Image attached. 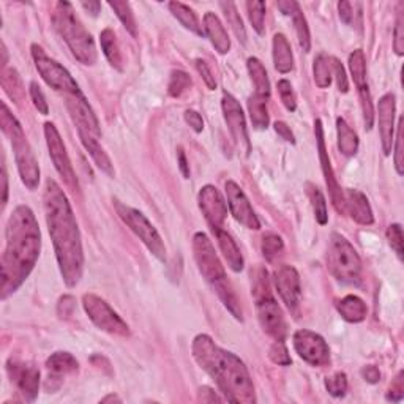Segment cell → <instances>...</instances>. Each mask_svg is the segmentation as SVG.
I'll use <instances>...</instances> for the list:
<instances>
[{
  "mask_svg": "<svg viewBox=\"0 0 404 404\" xmlns=\"http://www.w3.org/2000/svg\"><path fill=\"white\" fill-rule=\"evenodd\" d=\"M349 70L352 74L354 83L357 85V90H362L368 87L366 83V60L362 49H356L349 55Z\"/></svg>",
  "mask_w": 404,
  "mask_h": 404,
  "instance_id": "e575fe53",
  "label": "cell"
},
{
  "mask_svg": "<svg viewBox=\"0 0 404 404\" xmlns=\"http://www.w3.org/2000/svg\"><path fill=\"white\" fill-rule=\"evenodd\" d=\"M338 11H340V18L341 21L344 24H352V4L351 2H340L338 4Z\"/></svg>",
  "mask_w": 404,
  "mask_h": 404,
  "instance_id": "91938a15",
  "label": "cell"
},
{
  "mask_svg": "<svg viewBox=\"0 0 404 404\" xmlns=\"http://www.w3.org/2000/svg\"><path fill=\"white\" fill-rule=\"evenodd\" d=\"M273 284L278 291L281 300L286 303L291 312H295L300 305L302 298V286L298 272L292 265L278 267L273 273Z\"/></svg>",
  "mask_w": 404,
  "mask_h": 404,
  "instance_id": "ac0fdd59",
  "label": "cell"
},
{
  "mask_svg": "<svg viewBox=\"0 0 404 404\" xmlns=\"http://www.w3.org/2000/svg\"><path fill=\"white\" fill-rule=\"evenodd\" d=\"M7 371L11 382L16 385L20 393L22 395L24 401L34 403L36 396H39L40 370L30 363L15 362L13 358H10L7 363Z\"/></svg>",
  "mask_w": 404,
  "mask_h": 404,
  "instance_id": "9a60e30c",
  "label": "cell"
},
{
  "mask_svg": "<svg viewBox=\"0 0 404 404\" xmlns=\"http://www.w3.org/2000/svg\"><path fill=\"white\" fill-rule=\"evenodd\" d=\"M30 49H32V57L36 71L40 73L43 81H45L51 89L64 93L65 97L81 93L76 79L71 76L70 71H68L64 65H60L57 60L49 57L45 53V49L39 45H32Z\"/></svg>",
  "mask_w": 404,
  "mask_h": 404,
  "instance_id": "9c48e42d",
  "label": "cell"
},
{
  "mask_svg": "<svg viewBox=\"0 0 404 404\" xmlns=\"http://www.w3.org/2000/svg\"><path fill=\"white\" fill-rule=\"evenodd\" d=\"M387 239H389V244L391 246V250H395V253L398 254V258L403 259V229H401V225H398V223L390 225L387 229Z\"/></svg>",
  "mask_w": 404,
  "mask_h": 404,
  "instance_id": "681fc988",
  "label": "cell"
},
{
  "mask_svg": "<svg viewBox=\"0 0 404 404\" xmlns=\"http://www.w3.org/2000/svg\"><path fill=\"white\" fill-rule=\"evenodd\" d=\"M199 393H206V395H207V396L199 398V401H202V403L221 401V398H220L218 395H216L212 389H209V387H201V389H199Z\"/></svg>",
  "mask_w": 404,
  "mask_h": 404,
  "instance_id": "be15d7a7",
  "label": "cell"
},
{
  "mask_svg": "<svg viewBox=\"0 0 404 404\" xmlns=\"http://www.w3.org/2000/svg\"><path fill=\"white\" fill-rule=\"evenodd\" d=\"M167 7H169L172 16L176 18L185 29L191 30V32L196 35H204V30L197 21L196 13L188 7V5H185L182 2H169Z\"/></svg>",
  "mask_w": 404,
  "mask_h": 404,
  "instance_id": "d6a6232c",
  "label": "cell"
},
{
  "mask_svg": "<svg viewBox=\"0 0 404 404\" xmlns=\"http://www.w3.org/2000/svg\"><path fill=\"white\" fill-rule=\"evenodd\" d=\"M277 89H278L279 98H281V102L286 106V109L291 111V113H294V111L297 109V98H295L294 89H292V85H291L288 79L278 81Z\"/></svg>",
  "mask_w": 404,
  "mask_h": 404,
  "instance_id": "bcb514c9",
  "label": "cell"
},
{
  "mask_svg": "<svg viewBox=\"0 0 404 404\" xmlns=\"http://www.w3.org/2000/svg\"><path fill=\"white\" fill-rule=\"evenodd\" d=\"M267 99L269 98L258 95V93H254V95L248 98V113H250L253 127L258 130H265L269 127L270 117L269 109H267Z\"/></svg>",
  "mask_w": 404,
  "mask_h": 404,
  "instance_id": "4dcf8cb0",
  "label": "cell"
},
{
  "mask_svg": "<svg viewBox=\"0 0 404 404\" xmlns=\"http://www.w3.org/2000/svg\"><path fill=\"white\" fill-rule=\"evenodd\" d=\"M344 197V212L351 215V218L363 226H371L375 223V216H372V210L366 197L362 191L347 188L343 191Z\"/></svg>",
  "mask_w": 404,
  "mask_h": 404,
  "instance_id": "7402d4cb",
  "label": "cell"
},
{
  "mask_svg": "<svg viewBox=\"0 0 404 404\" xmlns=\"http://www.w3.org/2000/svg\"><path fill=\"white\" fill-rule=\"evenodd\" d=\"M404 4H400V10H398L396 22H395V40H393V49L398 55L404 54Z\"/></svg>",
  "mask_w": 404,
  "mask_h": 404,
  "instance_id": "c3c4849f",
  "label": "cell"
},
{
  "mask_svg": "<svg viewBox=\"0 0 404 404\" xmlns=\"http://www.w3.org/2000/svg\"><path fill=\"white\" fill-rule=\"evenodd\" d=\"M313 73H314V83L319 87V89H327V87H330L332 65H330V59H328L326 54H321L314 59Z\"/></svg>",
  "mask_w": 404,
  "mask_h": 404,
  "instance_id": "8d00e7d4",
  "label": "cell"
},
{
  "mask_svg": "<svg viewBox=\"0 0 404 404\" xmlns=\"http://www.w3.org/2000/svg\"><path fill=\"white\" fill-rule=\"evenodd\" d=\"M221 109H223V116H225L228 128H229V132H231V136L235 141V144H237V147L242 152H245V155H250L251 142H250V136H248L245 114H244V109H242L240 106V103L231 95V93L223 92Z\"/></svg>",
  "mask_w": 404,
  "mask_h": 404,
  "instance_id": "5bb4252c",
  "label": "cell"
},
{
  "mask_svg": "<svg viewBox=\"0 0 404 404\" xmlns=\"http://www.w3.org/2000/svg\"><path fill=\"white\" fill-rule=\"evenodd\" d=\"M273 128H275V132L278 133L279 138L284 139L286 142H291V144H295L294 133H292L291 127H288V123L278 120V122L273 123Z\"/></svg>",
  "mask_w": 404,
  "mask_h": 404,
  "instance_id": "6f0895ef",
  "label": "cell"
},
{
  "mask_svg": "<svg viewBox=\"0 0 404 404\" xmlns=\"http://www.w3.org/2000/svg\"><path fill=\"white\" fill-rule=\"evenodd\" d=\"M330 62H332V68H333V73H335V79H337V85H338V89L346 93L347 90H349V83H347V76H346V70H344V67L341 62L337 59V57H330Z\"/></svg>",
  "mask_w": 404,
  "mask_h": 404,
  "instance_id": "f5cc1de1",
  "label": "cell"
},
{
  "mask_svg": "<svg viewBox=\"0 0 404 404\" xmlns=\"http://www.w3.org/2000/svg\"><path fill=\"white\" fill-rule=\"evenodd\" d=\"M43 202L62 278L68 288H74L84 272V251L76 216L65 191L51 179L46 180Z\"/></svg>",
  "mask_w": 404,
  "mask_h": 404,
  "instance_id": "6da1fadb",
  "label": "cell"
},
{
  "mask_svg": "<svg viewBox=\"0 0 404 404\" xmlns=\"http://www.w3.org/2000/svg\"><path fill=\"white\" fill-rule=\"evenodd\" d=\"M395 169L398 176H403V119L398 122V132H396V142H395Z\"/></svg>",
  "mask_w": 404,
  "mask_h": 404,
  "instance_id": "816d5d0a",
  "label": "cell"
},
{
  "mask_svg": "<svg viewBox=\"0 0 404 404\" xmlns=\"http://www.w3.org/2000/svg\"><path fill=\"white\" fill-rule=\"evenodd\" d=\"M0 123H2V132L10 139L11 147H13L15 160L22 183L26 185L29 190H35L40 183L39 161H36L32 147H30L26 134H24L21 123L18 122L13 114H11L7 103H2Z\"/></svg>",
  "mask_w": 404,
  "mask_h": 404,
  "instance_id": "5b68a950",
  "label": "cell"
},
{
  "mask_svg": "<svg viewBox=\"0 0 404 404\" xmlns=\"http://www.w3.org/2000/svg\"><path fill=\"white\" fill-rule=\"evenodd\" d=\"M220 7L225 11V16L229 22V26L234 30V34L237 35V39L245 43L246 41V32H245V27H244V21H242V18L237 11V7H235V4L232 2H221Z\"/></svg>",
  "mask_w": 404,
  "mask_h": 404,
  "instance_id": "60d3db41",
  "label": "cell"
},
{
  "mask_svg": "<svg viewBox=\"0 0 404 404\" xmlns=\"http://www.w3.org/2000/svg\"><path fill=\"white\" fill-rule=\"evenodd\" d=\"M269 357L273 363L279 366H288L292 363V358L289 356V351H288V347H286L284 341H275V343L272 344L269 351Z\"/></svg>",
  "mask_w": 404,
  "mask_h": 404,
  "instance_id": "7dc6e473",
  "label": "cell"
},
{
  "mask_svg": "<svg viewBox=\"0 0 404 404\" xmlns=\"http://www.w3.org/2000/svg\"><path fill=\"white\" fill-rule=\"evenodd\" d=\"M327 265L332 275L343 283H356L362 270V260L357 250L341 234H332Z\"/></svg>",
  "mask_w": 404,
  "mask_h": 404,
  "instance_id": "52a82bcc",
  "label": "cell"
},
{
  "mask_svg": "<svg viewBox=\"0 0 404 404\" xmlns=\"http://www.w3.org/2000/svg\"><path fill=\"white\" fill-rule=\"evenodd\" d=\"M109 7L116 11L117 18H119L120 22L123 24L130 34L133 36L138 35V26H136L134 13L132 10V5L128 2H120V0H114V2H109Z\"/></svg>",
  "mask_w": 404,
  "mask_h": 404,
  "instance_id": "ab89813d",
  "label": "cell"
},
{
  "mask_svg": "<svg viewBox=\"0 0 404 404\" xmlns=\"http://www.w3.org/2000/svg\"><path fill=\"white\" fill-rule=\"evenodd\" d=\"M67 109L70 113L74 125L78 128V133H89L95 136H102L99 123L92 106L87 102L84 93H76V95H67Z\"/></svg>",
  "mask_w": 404,
  "mask_h": 404,
  "instance_id": "ffe728a7",
  "label": "cell"
},
{
  "mask_svg": "<svg viewBox=\"0 0 404 404\" xmlns=\"http://www.w3.org/2000/svg\"><path fill=\"white\" fill-rule=\"evenodd\" d=\"M204 34L209 36L210 43L220 54H228L231 49V40L226 32L225 26L220 21V18L212 11L204 15Z\"/></svg>",
  "mask_w": 404,
  "mask_h": 404,
  "instance_id": "d4e9b609",
  "label": "cell"
},
{
  "mask_svg": "<svg viewBox=\"0 0 404 404\" xmlns=\"http://www.w3.org/2000/svg\"><path fill=\"white\" fill-rule=\"evenodd\" d=\"M393 93H385L377 103V119H379V133H381L382 152L385 157L391 153L395 134V113L396 102Z\"/></svg>",
  "mask_w": 404,
  "mask_h": 404,
  "instance_id": "44dd1931",
  "label": "cell"
},
{
  "mask_svg": "<svg viewBox=\"0 0 404 404\" xmlns=\"http://www.w3.org/2000/svg\"><path fill=\"white\" fill-rule=\"evenodd\" d=\"M307 188H308L309 201H312V206L314 210L316 221H318L321 226L327 225L328 214H327V202H326L324 195H322V191L318 188V186H314L312 183H308Z\"/></svg>",
  "mask_w": 404,
  "mask_h": 404,
  "instance_id": "f35d334b",
  "label": "cell"
},
{
  "mask_svg": "<svg viewBox=\"0 0 404 404\" xmlns=\"http://www.w3.org/2000/svg\"><path fill=\"white\" fill-rule=\"evenodd\" d=\"M46 368L49 371L46 385L51 382L60 384L62 376L73 375V372L79 370V363L70 352H54L53 356L46 360Z\"/></svg>",
  "mask_w": 404,
  "mask_h": 404,
  "instance_id": "cb8c5ba5",
  "label": "cell"
},
{
  "mask_svg": "<svg viewBox=\"0 0 404 404\" xmlns=\"http://www.w3.org/2000/svg\"><path fill=\"white\" fill-rule=\"evenodd\" d=\"M185 122L188 123V125L195 130L196 133H201L204 130L202 117H201V114L196 113V111H193V109L185 111Z\"/></svg>",
  "mask_w": 404,
  "mask_h": 404,
  "instance_id": "9f6ffc18",
  "label": "cell"
},
{
  "mask_svg": "<svg viewBox=\"0 0 404 404\" xmlns=\"http://www.w3.org/2000/svg\"><path fill=\"white\" fill-rule=\"evenodd\" d=\"M314 133H316V142H318V152H319V161L322 167V174H324L326 183L328 186V191H330L332 202L335 209L338 210L340 214H344V197H343V190L337 182V177H335L333 167L330 163V157H328L327 148H326V141H324V127H322V122L318 119L314 122Z\"/></svg>",
  "mask_w": 404,
  "mask_h": 404,
  "instance_id": "d6986e66",
  "label": "cell"
},
{
  "mask_svg": "<svg viewBox=\"0 0 404 404\" xmlns=\"http://www.w3.org/2000/svg\"><path fill=\"white\" fill-rule=\"evenodd\" d=\"M214 234L216 237V242H218V246L223 253V256H225L226 263L229 265V269L235 273L244 270L245 260H244V256H242L237 244H235V240L232 239V235L228 234L226 231H223V229H216V231H214Z\"/></svg>",
  "mask_w": 404,
  "mask_h": 404,
  "instance_id": "4316f807",
  "label": "cell"
},
{
  "mask_svg": "<svg viewBox=\"0 0 404 404\" xmlns=\"http://www.w3.org/2000/svg\"><path fill=\"white\" fill-rule=\"evenodd\" d=\"M196 70L199 71V74H201V78L204 79V83L207 84L209 89L215 90L216 89V81H215V76L212 74V71H210V68L206 62L201 60V59L196 60Z\"/></svg>",
  "mask_w": 404,
  "mask_h": 404,
  "instance_id": "11a10c76",
  "label": "cell"
},
{
  "mask_svg": "<svg viewBox=\"0 0 404 404\" xmlns=\"http://www.w3.org/2000/svg\"><path fill=\"white\" fill-rule=\"evenodd\" d=\"M30 98H32L34 106L36 108V111H39L41 116H48L49 114V106H48V102H46V98H45V93L41 92L40 85L36 84L35 81H32V83H30Z\"/></svg>",
  "mask_w": 404,
  "mask_h": 404,
  "instance_id": "f907efd6",
  "label": "cell"
},
{
  "mask_svg": "<svg viewBox=\"0 0 404 404\" xmlns=\"http://www.w3.org/2000/svg\"><path fill=\"white\" fill-rule=\"evenodd\" d=\"M294 349L298 357L313 366H326L330 362V349L319 333L312 330H297L294 333Z\"/></svg>",
  "mask_w": 404,
  "mask_h": 404,
  "instance_id": "4fadbf2b",
  "label": "cell"
},
{
  "mask_svg": "<svg viewBox=\"0 0 404 404\" xmlns=\"http://www.w3.org/2000/svg\"><path fill=\"white\" fill-rule=\"evenodd\" d=\"M225 190L228 197V206L234 218L237 220L240 225H244L246 229H251V231H258V229H260V221L258 218V215L254 214V210L250 201H248L244 190H242L237 183L232 182V180H228L225 183Z\"/></svg>",
  "mask_w": 404,
  "mask_h": 404,
  "instance_id": "2e32d148",
  "label": "cell"
},
{
  "mask_svg": "<svg viewBox=\"0 0 404 404\" xmlns=\"http://www.w3.org/2000/svg\"><path fill=\"white\" fill-rule=\"evenodd\" d=\"M79 139L83 142L84 148L87 153L90 155V158L93 160V163L97 165L98 169H102L104 174H108L109 177L116 176L114 171V165L111 158L108 157V153L104 152V148L99 144V138L95 134H89V133H78Z\"/></svg>",
  "mask_w": 404,
  "mask_h": 404,
  "instance_id": "484cf974",
  "label": "cell"
},
{
  "mask_svg": "<svg viewBox=\"0 0 404 404\" xmlns=\"http://www.w3.org/2000/svg\"><path fill=\"white\" fill-rule=\"evenodd\" d=\"M2 183H4L2 204H4V206H7V201H8V176H7V167H5V165L2 166Z\"/></svg>",
  "mask_w": 404,
  "mask_h": 404,
  "instance_id": "e7e4bbea",
  "label": "cell"
},
{
  "mask_svg": "<svg viewBox=\"0 0 404 404\" xmlns=\"http://www.w3.org/2000/svg\"><path fill=\"white\" fill-rule=\"evenodd\" d=\"M99 43H102L103 54L106 55L109 64L113 65L116 70L122 71V53H120L119 43H117V36L114 34V30L104 29L103 32L99 34Z\"/></svg>",
  "mask_w": 404,
  "mask_h": 404,
  "instance_id": "836d02e7",
  "label": "cell"
},
{
  "mask_svg": "<svg viewBox=\"0 0 404 404\" xmlns=\"http://www.w3.org/2000/svg\"><path fill=\"white\" fill-rule=\"evenodd\" d=\"M273 48V65H275L277 71L286 74L292 71L294 68V55H292V48L289 45L288 39L283 34H275L272 41Z\"/></svg>",
  "mask_w": 404,
  "mask_h": 404,
  "instance_id": "83f0119b",
  "label": "cell"
},
{
  "mask_svg": "<svg viewBox=\"0 0 404 404\" xmlns=\"http://www.w3.org/2000/svg\"><path fill=\"white\" fill-rule=\"evenodd\" d=\"M193 254L197 265V270L202 278L212 286L223 283L226 279V272L218 254L215 251L212 240L207 234L196 232L193 237Z\"/></svg>",
  "mask_w": 404,
  "mask_h": 404,
  "instance_id": "8fae6325",
  "label": "cell"
},
{
  "mask_svg": "<svg viewBox=\"0 0 404 404\" xmlns=\"http://www.w3.org/2000/svg\"><path fill=\"white\" fill-rule=\"evenodd\" d=\"M278 8L283 11L286 16L292 18V22H294L298 45L305 53H309L312 49V35H309V27L307 22V18L303 15V11L300 8V4L294 2V0H288V2H278Z\"/></svg>",
  "mask_w": 404,
  "mask_h": 404,
  "instance_id": "603a6c76",
  "label": "cell"
},
{
  "mask_svg": "<svg viewBox=\"0 0 404 404\" xmlns=\"http://www.w3.org/2000/svg\"><path fill=\"white\" fill-rule=\"evenodd\" d=\"M83 307L89 319L99 330L117 335V337H128L130 335V327L127 322L111 308L104 298L98 297L97 294H84Z\"/></svg>",
  "mask_w": 404,
  "mask_h": 404,
  "instance_id": "30bf717a",
  "label": "cell"
},
{
  "mask_svg": "<svg viewBox=\"0 0 404 404\" xmlns=\"http://www.w3.org/2000/svg\"><path fill=\"white\" fill-rule=\"evenodd\" d=\"M337 309L344 321L357 324L366 318V303L357 295H346L337 303Z\"/></svg>",
  "mask_w": 404,
  "mask_h": 404,
  "instance_id": "f1b7e54d",
  "label": "cell"
},
{
  "mask_svg": "<svg viewBox=\"0 0 404 404\" xmlns=\"http://www.w3.org/2000/svg\"><path fill=\"white\" fill-rule=\"evenodd\" d=\"M41 250V232L32 209L18 206L5 229L2 256V298L5 300L26 281L34 270Z\"/></svg>",
  "mask_w": 404,
  "mask_h": 404,
  "instance_id": "7a4b0ae2",
  "label": "cell"
},
{
  "mask_svg": "<svg viewBox=\"0 0 404 404\" xmlns=\"http://www.w3.org/2000/svg\"><path fill=\"white\" fill-rule=\"evenodd\" d=\"M53 26L70 48L74 59L83 65H95L98 54L97 46L89 30L84 27L79 18L74 13L70 2H57L53 11Z\"/></svg>",
  "mask_w": 404,
  "mask_h": 404,
  "instance_id": "277c9868",
  "label": "cell"
},
{
  "mask_svg": "<svg viewBox=\"0 0 404 404\" xmlns=\"http://www.w3.org/2000/svg\"><path fill=\"white\" fill-rule=\"evenodd\" d=\"M83 8L89 11L93 16H97L99 13V10H102V4L99 2H83Z\"/></svg>",
  "mask_w": 404,
  "mask_h": 404,
  "instance_id": "03108f58",
  "label": "cell"
},
{
  "mask_svg": "<svg viewBox=\"0 0 404 404\" xmlns=\"http://www.w3.org/2000/svg\"><path fill=\"white\" fill-rule=\"evenodd\" d=\"M108 401H120V398L116 396V395H108L102 400V403H108Z\"/></svg>",
  "mask_w": 404,
  "mask_h": 404,
  "instance_id": "003e7915",
  "label": "cell"
},
{
  "mask_svg": "<svg viewBox=\"0 0 404 404\" xmlns=\"http://www.w3.org/2000/svg\"><path fill=\"white\" fill-rule=\"evenodd\" d=\"M337 133H338V148L344 157H354L358 152V136L347 125L344 119H337Z\"/></svg>",
  "mask_w": 404,
  "mask_h": 404,
  "instance_id": "f546056e",
  "label": "cell"
},
{
  "mask_svg": "<svg viewBox=\"0 0 404 404\" xmlns=\"http://www.w3.org/2000/svg\"><path fill=\"white\" fill-rule=\"evenodd\" d=\"M248 18L253 29L259 35L264 34V20H265V4L264 2H246Z\"/></svg>",
  "mask_w": 404,
  "mask_h": 404,
  "instance_id": "ee69618b",
  "label": "cell"
},
{
  "mask_svg": "<svg viewBox=\"0 0 404 404\" xmlns=\"http://www.w3.org/2000/svg\"><path fill=\"white\" fill-rule=\"evenodd\" d=\"M197 202L204 218L207 220L212 231L221 229L228 216V204L223 199L221 193L214 185L202 186L197 195Z\"/></svg>",
  "mask_w": 404,
  "mask_h": 404,
  "instance_id": "e0dca14e",
  "label": "cell"
},
{
  "mask_svg": "<svg viewBox=\"0 0 404 404\" xmlns=\"http://www.w3.org/2000/svg\"><path fill=\"white\" fill-rule=\"evenodd\" d=\"M253 295L256 300L258 319L263 330L275 341H284L286 338V321L283 309L270 292V283L267 272L259 269L254 278Z\"/></svg>",
  "mask_w": 404,
  "mask_h": 404,
  "instance_id": "8992f818",
  "label": "cell"
},
{
  "mask_svg": "<svg viewBox=\"0 0 404 404\" xmlns=\"http://www.w3.org/2000/svg\"><path fill=\"white\" fill-rule=\"evenodd\" d=\"M248 73H250L254 87H256L258 95H263L265 98L270 97V81L269 74H267L265 67L263 65L258 57H250L246 60Z\"/></svg>",
  "mask_w": 404,
  "mask_h": 404,
  "instance_id": "1f68e13d",
  "label": "cell"
},
{
  "mask_svg": "<svg viewBox=\"0 0 404 404\" xmlns=\"http://www.w3.org/2000/svg\"><path fill=\"white\" fill-rule=\"evenodd\" d=\"M191 85V78L188 73H185L182 70H174L171 73L169 84H167V93L171 97L179 98L185 90H188Z\"/></svg>",
  "mask_w": 404,
  "mask_h": 404,
  "instance_id": "b9f144b4",
  "label": "cell"
},
{
  "mask_svg": "<svg viewBox=\"0 0 404 404\" xmlns=\"http://www.w3.org/2000/svg\"><path fill=\"white\" fill-rule=\"evenodd\" d=\"M362 376L366 382L377 384L379 379H381V371H379L376 366H365L362 370Z\"/></svg>",
  "mask_w": 404,
  "mask_h": 404,
  "instance_id": "94428289",
  "label": "cell"
},
{
  "mask_svg": "<svg viewBox=\"0 0 404 404\" xmlns=\"http://www.w3.org/2000/svg\"><path fill=\"white\" fill-rule=\"evenodd\" d=\"M45 138H46L49 157H51L53 160L55 171L59 172V176L62 177V180H64L68 188L73 191H78L79 183L76 179V172H74L70 157H68V153H67L64 139H62L59 130L55 128L54 123L51 122L45 123Z\"/></svg>",
  "mask_w": 404,
  "mask_h": 404,
  "instance_id": "7c38bea8",
  "label": "cell"
},
{
  "mask_svg": "<svg viewBox=\"0 0 404 404\" xmlns=\"http://www.w3.org/2000/svg\"><path fill=\"white\" fill-rule=\"evenodd\" d=\"M284 244H283V239L279 237L278 234H273L269 232L265 234L263 237V244H260V250H263L264 258L272 263L273 259H275L279 253L283 251Z\"/></svg>",
  "mask_w": 404,
  "mask_h": 404,
  "instance_id": "7bdbcfd3",
  "label": "cell"
},
{
  "mask_svg": "<svg viewBox=\"0 0 404 404\" xmlns=\"http://www.w3.org/2000/svg\"><path fill=\"white\" fill-rule=\"evenodd\" d=\"M191 351L197 365L209 372L228 401L237 404L256 403L250 372L235 354L216 346L206 333L197 335L193 340Z\"/></svg>",
  "mask_w": 404,
  "mask_h": 404,
  "instance_id": "3957f363",
  "label": "cell"
},
{
  "mask_svg": "<svg viewBox=\"0 0 404 404\" xmlns=\"http://www.w3.org/2000/svg\"><path fill=\"white\" fill-rule=\"evenodd\" d=\"M179 167H180V172H182V176L185 179H190V165H188V160H186V155L183 152L182 147H179Z\"/></svg>",
  "mask_w": 404,
  "mask_h": 404,
  "instance_id": "6125c7cd",
  "label": "cell"
},
{
  "mask_svg": "<svg viewBox=\"0 0 404 404\" xmlns=\"http://www.w3.org/2000/svg\"><path fill=\"white\" fill-rule=\"evenodd\" d=\"M2 85L5 92L8 93L11 99H15L16 103H20L24 97V89L20 79V74L15 68H4L2 71Z\"/></svg>",
  "mask_w": 404,
  "mask_h": 404,
  "instance_id": "74e56055",
  "label": "cell"
},
{
  "mask_svg": "<svg viewBox=\"0 0 404 404\" xmlns=\"http://www.w3.org/2000/svg\"><path fill=\"white\" fill-rule=\"evenodd\" d=\"M114 207L117 215L120 216V220L132 229V231L138 235L142 244L147 246V250L151 251L155 258L160 259L161 263L166 260V246L165 242L161 239L157 229L148 221L147 216L139 212L138 209H133L123 204L120 201L114 199Z\"/></svg>",
  "mask_w": 404,
  "mask_h": 404,
  "instance_id": "ba28073f",
  "label": "cell"
},
{
  "mask_svg": "<svg viewBox=\"0 0 404 404\" xmlns=\"http://www.w3.org/2000/svg\"><path fill=\"white\" fill-rule=\"evenodd\" d=\"M74 309V298L71 295H64L59 300V307H57V312L60 318H68V316H71Z\"/></svg>",
  "mask_w": 404,
  "mask_h": 404,
  "instance_id": "680465c9",
  "label": "cell"
},
{
  "mask_svg": "<svg viewBox=\"0 0 404 404\" xmlns=\"http://www.w3.org/2000/svg\"><path fill=\"white\" fill-rule=\"evenodd\" d=\"M326 389L335 398H341L347 391V377L344 372H335L333 376L326 379Z\"/></svg>",
  "mask_w": 404,
  "mask_h": 404,
  "instance_id": "f6af8a7d",
  "label": "cell"
},
{
  "mask_svg": "<svg viewBox=\"0 0 404 404\" xmlns=\"http://www.w3.org/2000/svg\"><path fill=\"white\" fill-rule=\"evenodd\" d=\"M403 371H400L395 377V381L391 382L390 390L387 393V400L393 401V403H400L404 398V384H403Z\"/></svg>",
  "mask_w": 404,
  "mask_h": 404,
  "instance_id": "db71d44e",
  "label": "cell"
},
{
  "mask_svg": "<svg viewBox=\"0 0 404 404\" xmlns=\"http://www.w3.org/2000/svg\"><path fill=\"white\" fill-rule=\"evenodd\" d=\"M214 289L216 291V294L221 298V302L225 303V307L229 309V313H231L235 319L242 321V308H240V302L237 295H235V292L232 291L231 284H229L228 279L225 281L214 286Z\"/></svg>",
  "mask_w": 404,
  "mask_h": 404,
  "instance_id": "d590c367",
  "label": "cell"
}]
</instances>
